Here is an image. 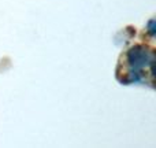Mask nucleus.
I'll use <instances>...</instances> for the list:
<instances>
[{
  "mask_svg": "<svg viewBox=\"0 0 156 148\" xmlns=\"http://www.w3.org/2000/svg\"><path fill=\"white\" fill-rule=\"evenodd\" d=\"M155 49L147 44H136L122 54L116 69L121 84H155Z\"/></svg>",
  "mask_w": 156,
  "mask_h": 148,
  "instance_id": "1",
  "label": "nucleus"
}]
</instances>
